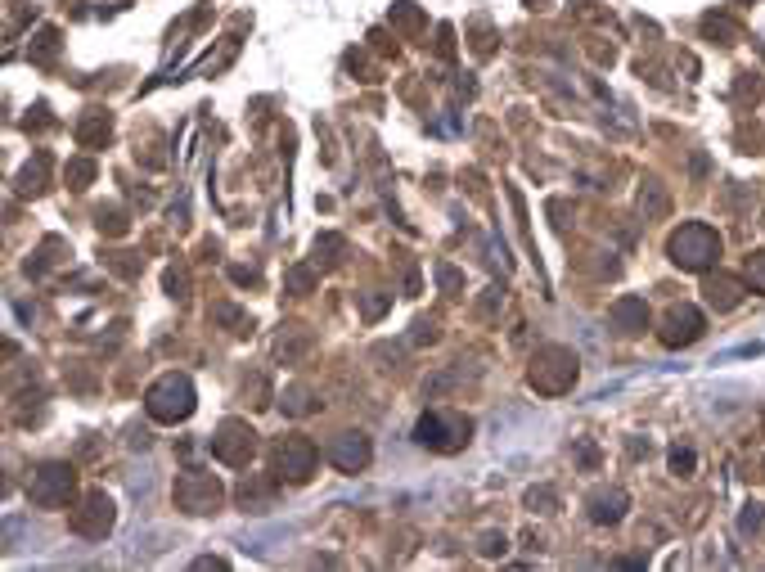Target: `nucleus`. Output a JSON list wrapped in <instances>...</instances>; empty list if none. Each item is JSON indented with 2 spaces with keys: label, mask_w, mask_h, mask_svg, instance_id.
<instances>
[{
  "label": "nucleus",
  "mask_w": 765,
  "mask_h": 572,
  "mask_svg": "<svg viewBox=\"0 0 765 572\" xmlns=\"http://www.w3.org/2000/svg\"><path fill=\"white\" fill-rule=\"evenodd\" d=\"M666 257L680 271H711L720 262V235L711 226H702V221H689V226H680L666 239Z\"/></svg>",
  "instance_id": "obj_1"
},
{
  "label": "nucleus",
  "mask_w": 765,
  "mask_h": 572,
  "mask_svg": "<svg viewBox=\"0 0 765 572\" xmlns=\"http://www.w3.org/2000/svg\"><path fill=\"white\" fill-rule=\"evenodd\" d=\"M576 374H581V361H576L572 347H540V352L531 356L527 383L540 392V397H563V392H572Z\"/></svg>",
  "instance_id": "obj_2"
},
{
  "label": "nucleus",
  "mask_w": 765,
  "mask_h": 572,
  "mask_svg": "<svg viewBox=\"0 0 765 572\" xmlns=\"http://www.w3.org/2000/svg\"><path fill=\"white\" fill-rule=\"evenodd\" d=\"M144 410H149V419H158V424H180V419L194 415V383H189V374H162L158 383H153L149 392H144Z\"/></svg>",
  "instance_id": "obj_3"
},
{
  "label": "nucleus",
  "mask_w": 765,
  "mask_h": 572,
  "mask_svg": "<svg viewBox=\"0 0 765 572\" xmlns=\"http://www.w3.org/2000/svg\"><path fill=\"white\" fill-rule=\"evenodd\" d=\"M468 433H473V424H468L464 415H455V410H428V415L414 424V442L428 446V451H464L468 446Z\"/></svg>",
  "instance_id": "obj_4"
},
{
  "label": "nucleus",
  "mask_w": 765,
  "mask_h": 572,
  "mask_svg": "<svg viewBox=\"0 0 765 572\" xmlns=\"http://www.w3.org/2000/svg\"><path fill=\"white\" fill-rule=\"evenodd\" d=\"M72 491H77V473H72V464H63V460L41 464V469L32 473V482H27V500L41 505V509H63L72 500Z\"/></svg>",
  "instance_id": "obj_5"
},
{
  "label": "nucleus",
  "mask_w": 765,
  "mask_h": 572,
  "mask_svg": "<svg viewBox=\"0 0 765 572\" xmlns=\"http://www.w3.org/2000/svg\"><path fill=\"white\" fill-rule=\"evenodd\" d=\"M176 505L185 509V514H216L221 509V482L212 478V473H203V469H185L176 478Z\"/></svg>",
  "instance_id": "obj_6"
},
{
  "label": "nucleus",
  "mask_w": 765,
  "mask_h": 572,
  "mask_svg": "<svg viewBox=\"0 0 765 572\" xmlns=\"http://www.w3.org/2000/svg\"><path fill=\"white\" fill-rule=\"evenodd\" d=\"M113 523H117V509L104 491H90V496L68 514V527L77 536H86V541H104V536L113 532Z\"/></svg>",
  "instance_id": "obj_7"
},
{
  "label": "nucleus",
  "mask_w": 765,
  "mask_h": 572,
  "mask_svg": "<svg viewBox=\"0 0 765 572\" xmlns=\"http://www.w3.org/2000/svg\"><path fill=\"white\" fill-rule=\"evenodd\" d=\"M212 455L221 464H230V469H243V464L257 455V433H252L243 419H225L212 437Z\"/></svg>",
  "instance_id": "obj_8"
},
{
  "label": "nucleus",
  "mask_w": 765,
  "mask_h": 572,
  "mask_svg": "<svg viewBox=\"0 0 765 572\" xmlns=\"http://www.w3.org/2000/svg\"><path fill=\"white\" fill-rule=\"evenodd\" d=\"M315 464H320V455H315L311 437H284L275 446V473L284 482H306L315 473Z\"/></svg>",
  "instance_id": "obj_9"
},
{
  "label": "nucleus",
  "mask_w": 765,
  "mask_h": 572,
  "mask_svg": "<svg viewBox=\"0 0 765 572\" xmlns=\"http://www.w3.org/2000/svg\"><path fill=\"white\" fill-rule=\"evenodd\" d=\"M702 329H707L702 311L693 307V302H680V307L666 311L657 338H662V347H689V343H698V338H702Z\"/></svg>",
  "instance_id": "obj_10"
},
{
  "label": "nucleus",
  "mask_w": 765,
  "mask_h": 572,
  "mask_svg": "<svg viewBox=\"0 0 765 572\" xmlns=\"http://www.w3.org/2000/svg\"><path fill=\"white\" fill-rule=\"evenodd\" d=\"M369 455H374V451H369V437L365 433H338L329 442V460L338 464L342 473H360L369 464Z\"/></svg>",
  "instance_id": "obj_11"
},
{
  "label": "nucleus",
  "mask_w": 765,
  "mask_h": 572,
  "mask_svg": "<svg viewBox=\"0 0 765 572\" xmlns=\"http://www.w3.org/2000/svg\"><path fill=\"white\" fill-rule=\"evenodd\" d=\"M702 293H707V302H711L716 311H734L738 302H743V280H734V275L716 271V275H707Z\"/></svg>",
  "instance_id": "obj_12"
},
{
  "label": "nucleus",
  "mask_w": 765,
  "mask_h": 572,
  "mask_svg": "<svg viewBox=\"0 0 765 572\" xmlns=\"http://www.w3.org/2000/svg\"><path fill=\"white\" fill-rule=\"evenodd\" d=\"M626 491L621 487H608V491H594L590 496V523H621V514H626Z\"/></svg>",
  "instance_id": "obj_13"
},
{
  "label": "nucleus",
  "mask_w": 765,
  "mask_h": 572,
  "mask_svg": "<svg viewBox=\"0 0 765 572\" xmlns=\"http://www.w3.org/2000/svg\"><path fill=\"white\" fill-rule=\"evenodd\" d=\"M275 478H257V473H248V478L239 482V505L252 509V514H261V509L275 505Z\"/></svg>",
  "instance_id": "obj_14"
},
{
  "label": "nucleus",
  "mask_w": 765,
  "mask_h": 572,
  "mask_svg": "<svg viewBox=\"0 0 765 572\" xmlns=\"http://www.w3.org/2000/svg\"><path fill=\"white\" fill-rule=\"evenodd\" d=\"M608 316H612V325H617L621 334H639V329H648V307H644V298H617Z\"/></svg>",
  "instance_id": "obj_15"
},
{
  "label": "nucleus",
  "mask_w": 765,
  "mask_h": 572,
  "mask_svg": "<svg viewBox=\"0 0 765 572\" xmlns=\"http://www.w3.org/2000/svg\"><path fill=\"white\" fill-rule=\"evenodd\" d=\"M108 136H113V122H108V113L90 109L86 118L77 122V145H81V149H95V145H104Z\"/></svg>",
  "instance_id": "obj_16"
},
{
  "label": "nucleus",
  "mask_w": 765,
  "mask_h": 572,
  "mask_svg": "<svg viewBox=\"0 0 765 572\" xmlns=\"http://www.w3.org/2000/svg\"><path fill=\"white\" fill-rule=\"evenodd\" d=\"M45 172H50V158L36 154V163H27L23 176H18V190H23V194H41L45 190Z\"/></svg>",
  "instance_id": "obj_17"
},
{
  "label": "nucleus",
  "mask_w": 765,
  "mask_h": 572,
  "mask_svg": "<svg viewBox=\"0 0 765 572\" xmlns=\"http://www.w3.org/2000/svg\"><path fill=\"white\" fill-rule=\"evenodd\" d=\"M279 406L288 410V415H306V410H315V401H311V388H302V383H293V388L279 397Z\"/></svg>",
  "instance_id": "obj_18"
},
{
  "label": "nucleus",
  "mask_w": 765,
  "mask_h": 572,
  "mask_svg": "<svg viewBox=\"0 0 765 572\" xmlns=\"http://www.w3.org/2000/svg\"><path fill=\"white\" fill-rule=\"evenodd\" d=\"M342 253H347V244H342L338 235H320V239H315V266H320V262L333 266Z\"/></svg>",
  "instance_id": "obj_19"
},
{
  "label": "nucleus",
  "mask_w": 765,
  "mask_h": 572,
  "mask_svg": "<svg viewBox=\"0 0 765 572\" xmlns=\"http://www.w3.org/2000/svg\"><path fill=\"white\" fill-rule=\"evenodd\" d=\"M54 50H59V32H54V28H45L41 37H36V46H32V59H36V64H50V59H54Z\"/></svg>",
  "instance_id": "obj_20"
},
{
  "label": "nucleus",
  "mask_w": 765,
  "mask_h": 572,
  "mask_svg": "<svg viewBox=\"0 0 765 572\" xmlns=\"http://www.w3.org/2000/svg\"><path fill=\"white\" fill-rule=\"evenodd\" d=\"M648 190V199L639 194V208H644V217H662L666 212V194H662V185H644Z\"/></svg>",
  "instance_id": "obj_21"
},
{
  "label": "nucleus",
  "mask_w": 765,
  "mask_h": 572,
  "mask_svg": "<svg viewBox=\"0 0 765 572\" xmlns=\"http://www.w3.org/2000/svg\"><path fill=\"white\" fill-rule=\"evenodd\" d=\"M702 28H707V37H725V46H734V41H738V23L716 19V14H711V19L702 23Z\"/></svg>",
  "instance_id": "obj_22"
},
{
  "label": "nucleus",
  "mask_w": 765,
  "mask_h": 572,
  "mask_svg": "<svg viewBox=\"0 0 765 572\" xmlns=\"http://www.w3.org/2000/svg\"><path fill=\"white\" fill-rule=\"evenodd\" d=\"M747 284H752L756 293H765V248L747 257Z\"/></svg>",
  "instance_id": "obj_23"
},
{
  "label": "nucleus",
  "mask_w": 765,
  "mask_h": 572,
  "mask_svg": "<svg viewBox=\"0 0 765 572\" xmlns=\"http://www.w3.org/2000/svg\"><path fill=\"white\" fill-rule=\"evenodd\" d=\"M68 181L77 185V190H81L86 181H95V163H90V158H77V163L68 167Z\"/></svg>",
  "instance_id": "obj_24"
},
{
  "label": "nucleus",
  "mask_w": 765,
  "mask_h": 572,
  "mask_svg": "<svg viewBox=\"0 0 765 572\" xmlns=\"http://www.w3.org/2000/svg\"><path fill=\"white\" fill-rule=\"evenodd\" d=\"M527 505H531V509H540V514H549V509L558 505V496H554L549 487H536V491H527Z\"/></svg>",
  "instance_id": "obj_25"
},
{
  "label": "nucleus",
  "mask_w": 765,
  "mask_h": 572,
  "mask_svg": "<svg viewBox=\"0 0 765 572\" xmlns=\"http://www.w3.org/2000/svg\"><path fill=\"white\" fill-rule=\"evenodd\" d=\"M392 23H396V28H419V10H414V5H405V0H401V5H396V10H392Z\"/></svg>",
  "instance_id": "obj_26"
},
{
  "label": "nucleus",
  "mask_w": 765,
  "mask_h": 572,
  "mask_svg": "<svg viewBox=\"0 0 765 572\" xmlns=\"http://www.w3.org/2000/svg\"><path fill=\"white\" fill-rule=\"evenodd\" d=\"M99 230H108V235H122V230H126V217H122L117 208L99 212Z\"/></svg>",
  "instance_id": "obj_27"
},
{
  "label": "nucleus",
  "mask_w": 765,
  "mask_h": 572,
  "mask_svg": "<svg viewBox=\"0 0 765 572\" xmlns=\"http://www.w3.org/2000/svg\"><path fill=\"white\" fill-rule=\"evenodd\" d=\"M671 469L675 473H693V451H689V446H675V451H671Z\"/></svg>",
  "instance_id": "obj_28"
},
{
  "label": "nucleus",
  "mask_w": 765,
  "mask_h": 572,
  "mask_svg": "<svg viewBox=\"0 0 765 572\" xmlns=\"http://www.w3.org/2000/svg\"><path fill=\"white\" fill-rule=\"evenodd\" d=\"M311 280H315V275L306 271V266H297V271H288V289H293V293H306V289H311Z\"/></svg>",
  "instance_id": "obj_29"
},
{
  "label": "nucleus",
  "mask_w": 765,
  "mask_h": 572,
  "mask_svg": "<svg viewBox=\"0 0 765 572\" xmlns=\"http://www.w3.org/2000/svg\"><path fill=\"white\" fill-rule=\"evenodd\" d=\"M167 289H171V298H185L189 275H185V271H167Z\"/></svg>",
  "instance_id": "obj_30"
},
{
  "label": "nucleus",
  "mask_w": 765,
  "mask_h": 572,
  "mask_svg": "<svg viewBox=\"0 0 765 572\" xmlns=\"http://www.w3.org/2000/svg\"><path fill=\"white\" fill-rule=\"evenodd\" d=\"M437 280H441V289H450V293H455L459 284H464V275H459V271H450V266H437Z\"/></svg>",
  "instance_id": "obj_31"
},
{
  "label": "nucleus",
  "mask_w": 765,
  "mask_h": 572,
  "mask_svg": "<svg viewBox=\"0 0 765 572\" xmlns=\"http://www.w3.org/2000/svg\"><path fill=\"white\" fill-rule=\"evenodd\" d=\"M765 523V514H761V505H747V514H743V532H756V527Z\"/></svg>",
  "instance_id": "obj_32"
},
{
  "label": "nucleus",
  "mask_w": 765,
  "mask_h": 572,
  "mask_svg": "<svg viewBox=\"0 0 765 572\" xmlns=\"http://www.w3.org/2000/svg\"><path fill=\"white\" fill-rule=\"evenodd\" d=\"M432 338H437V325H432V320H419V325H414V343H432Z\"/></svg>",
  "instance_id": "obj_33"
},
{
  "label": "nucleus",
  "mask_w": 765,
  "mask_h": 572,
  "mask_svg": "<svg viewBox=\"0 0 765 572\" xmlns=\"http://www.w3.org/2000/svg\"><path fill=\"white\" fill-rule=\"evenodd\" d=\"M387 311V298H365V316L374 320V316H383Z\"/></svg>",
  "instance_id": "obj_34"
},
{
  "label": "nucleus",
  "mask_w": 765,
  "mask_h": 572,
  "mask_svg": "<svg viewBox=\"0 0 765 572\" xmlns=\"http://www.w3.org/2000/svg\"><path fill=\"white\" fill-rule=\"evenodd\" d=\"M482 550H486V554H495V550L504 554V536H486V545H482Z\"/></svg>",
  "instance_id": "obj_35"
}]
</instances>
